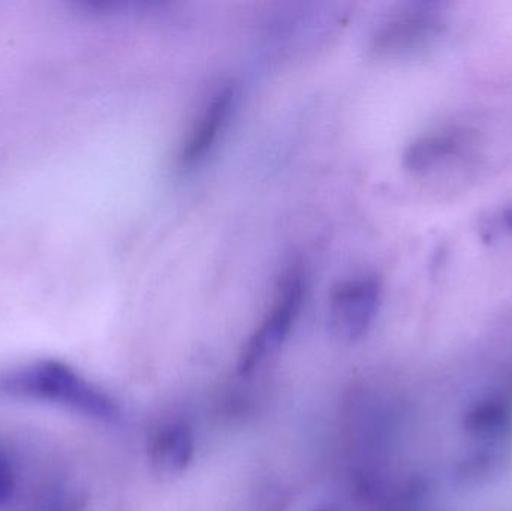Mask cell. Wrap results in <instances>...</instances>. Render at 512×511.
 <instances>
[{
    "instance_id": "cell-8",
    "label": "cell",
    "mask_w": 512,
    "mask_h": 511,
    "mask_svg": "<svg viewBox=\"0 0 512 511\" xmlns=\"http://www.w3.org/2000/svg\"><path fill=\"white\" fill-rule=\"evenodd\" d=\"M512 428V405L502 396H487L478 401L466 417V429L475 440L499 443Z\"/></svg>"
},
{
    "instance_id": "cell-6",
    "label": "cell",
    "mask_w": 512,
    "mask_h": 511,
    "mask_svg": "<svg viewBox=\"0 0 512 511\" xmlns=\"http://www.w3.org/2000/svg\"><path fill=\"white\" fill-rule=\"evenodd\" d=\"M194 453V434L185 423L171 422L162 425L150 438V462L164 476L183 473L191 464Z\"/></svg>"
},
{
    "instance_id": "cell-1",
    "label": "cell",
    "mask_w": 512,
    "mask_h": 511,
    "mask_svg": "<svg viewBox=\"0 0 512 511\" xmlns=\"http://www.w3.org/2000/svg\"><path fill=\"white\" fill-rule=\"evenodd\" d=\"M0 393L56 405L99 422H111L119 414L107 393L59 360H36L6 372L0 377Z\"/></svg>"
},
{
    "instance_id": "cell-2",
    "label": "cell",
    "mask_w": 512,
    "mask_h": 511,
    "mask_svg": "<svg viewBox=\"0 0 512 511\" xmlns=\"http://www.w3.org/2000/svg\"><path fill=\"white\" fill-rule=\"evenodd\" d=\"M306 290V278L301 270H291L283 278L270 311L243 348L239 362L242 374H252L276 356L300 317Z\"/></svg>"
},
{
    "instance_id": "cell-7",
    "label": "cell",
    "mask_w": 512,
    "mask_h": 511,
    "mask_svg": "<svg viewBox=\"0 0 512 511\" xmlns=\"http://www.w3.org/2000/svg\"><path fill=\"white\" fill-rule=\"evenodd\" d=\"M468 138L457 131L433 132L424 135L406 149L405 167L415 174H429L462 155Z\"/></svg>"
},
{
    "instance_id": "cell-3",
    "label": "cell",
    "mask_w": 512,
    "mask_h": 511,
    "mask_svg": "<svg viewBox=\"0 0 512 511\" xmlns=\"http://www.w3.org/2000/svg\"><path fill=\"white\" fill-rule=\"evenodd\" d=\"M382 285L370 273L342 279L330 294L328 324L343 342L360 341L375 321L381 306Z\"/></svg>"
},
{
    "instance_id": "cell-5",
    "label": "cell",
    "mask_w": 512,
    "mask_h": 511,
    "mask_svg": "<svg viewBox=\"0 0 512 511\" xmlns=\"http://www.w3.org/2000/svg\"><path fill=\"white\" fill-rule=\"evenodd\" d=\"M237 101L239 90L234 84H224L210 95L180 146L177 162L182 170H192L206 161L230 125Z\"/></svg>"
},
{
    "instance_id": "cell-9",
    "label": "cell",
    "mask_w": 512,
    "mask_h": 511,
    "mask_svg": "<svg viewBox=\"0 0 512 511\" xmlns=\"http://www.w3.org/2000/svg\"><path fill=\"white\" fill-rule=\"evenodd\" d=\"M15 488H17V473H15L14 462L5 450L0 449V507L11 501Z\"/></svg>"
},
{
    "instance_id": "cell-4",
    "label": "cell",
    "mask_w": 512,
    "mask_h": 511,
    "mask_svg": "<svg viewBox=\"0 0 512 511\" xmlns=\"http://www.w3.org/2000/svg\"><path fill=\"white\" fill-rule=\"evenodd\" d=\"M442 27L441 15L433 6H406L379 24L370 48L379 57L411 56L430 47L441 35Z\"/></svg>"
}]
</instances>
